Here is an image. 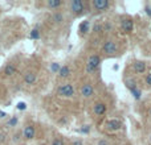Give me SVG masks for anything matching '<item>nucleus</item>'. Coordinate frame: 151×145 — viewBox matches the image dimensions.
I'll return each mask as SVG.
<instances>
[{"instance_id": "obj_1", "label": "nucleus", "mask_w": 151, "mask_h": 145, "mask_svg": "<svg viewBox=\"0 0 151 145\" xmlns=\"http://www.w3.org/2000/svg\"><path fill=\"white\" fill-rule=\"evenodd\" d=\"M125 50L123 41H121L118 37L107 36L102 40L101 48H99V54L102 58H114L118 55H122V52Z\"/></svg>"}, {"instance_id": "obj_2", "label": "nucleus", "mask_w": 151, "mask_h": 145, "mask_svg": "<svg viewBox=\"0 0 151 145\" xmlns=\"http://www.w3.org/2000/svg\"><path fill=\"white\" fill-rule=\"evenodd\" d=\"M104 61V58L101 57L98 52H93L89 53L85 58V63H83V68H85V74L86 75H94L98 72V70L101 69V63Z\"/></svg>"}, {"instance_id": "obj_3", "label": "nucleus", "mask_w": 151, "mask_h": 145, "mask_svg": "<svg viewBox=\"0 0 151 145\" xmlns=\"http://www.w3.org/2000/svg\"><path fill=\"white\" fill-rule=\"evenodd\" d=\"M68 12L74 18L82 17L90 12V3L86 0H72L68 3Z\"/></svg>"}, {"instance_id": "obj_4", "label": "nucleus", "mask_w": 151, "mask_h": 145, "mask_svg": "<svg viewBox=\"0 0 151 145\" xmlns=\"http://www.w3.org/2000/svg\"><path fill=\"white\" fill-rule=\"evenodd\" d=\"M56 94L64 99H73L77 94V88L72 82H61L56 87Z\"/></svg>"}, {"instance_id": "obj_5", "label": "nucleus", "mask_w": 151, "mask_h": 145, "mask_svg": "<svg viewBox=\"0 0 151 145\" xmlns=\"http://www.w3.org/2000/svg\"><path fill=\"white\" fill-rule=\"evenodd\" d=\"M123 82H125V86L127 87V90L131 92L133 98L135 99V100H141L142 99V88H141V86H139L138 79L131 74L130 77H125Z\"/></svg>"}, {"instance_id": "obj_6", "label": "nucleus", "mask_w": 151, "mask_h": 145, "mask_svg": "<svg viewBox=\"0 0 151 145\" xmlns=\"http://www.w3.org/2000/svg\"><path fill=\"white\" fill-rule=\"evenodd\" d=\"M96 92H97L96 86L89 79L83 80L80 85V88H78V94H80V96L83 100H90V99H93L94 96H96Z\"/></svg>"}, {"instance_id": "obj_7", "label": "nucleus", "mask_w": 151, "mask_h": 145, "mask_svg": "<svg viewBox=\"0 0 151 145\" xmlns=\"http://www.w3.org/2000/svg\"><path fill=\"white\" fill-rule=\"evenodd\" d=\"M118 29L122 34H131L134 32V17L130 15H121L118 17Z\"/></svg>"}, {"instance_id": "obj_8", "label": "nucleus", "mask_w": 151, "mask_h": 145, "mask_svg": "<svg viewBox=\"0 0 151 145\" xmlns=\"http://www.w3.org/2000/svg\"><path fill=\"white\" fill-rule=\"evenodd\" d=\"M89 3H90V11H93V13L96 15L107 12L113 7V1H109V0H91Z\"/></svg>"}, {"instance_id": "obj_9", "label": "nucleus", "mask_w": 151, "mask_h": 145, "mask_svg": "<svg viewBox=\"0 0 151 145\" xmlns=\"http://www.w3.org/2000/svg\"><path fill=\"white\" fill-rule=\"evenodd\" d=\"M130 66H131V72H133L134 77H143L149 71V66H147L146 61L134 60Z\"/></svg>"}, {"instance_id": "obj_10", "label": "nucleus", "mask_w": 151, "mask_h": 145, "mask_svg": "<svg viewBox=\"0 0 151 145\" xmlns=\"http://www.w3.org/2000/svg\"><path fill=\"white\" fill-rule=\"evenodd\" d=\"M107 108L109 107H107L106 102L102 100V99H96L93 106H91V112L96 117H104L107 114Z\"/></svg>"}, {"instance_id": "obj_11", "label": "nucleus", "mask_w": 151, "mask_h": 145, "mask_svg": "<svg viewBox=\"0 0 151 145\" xmlns=\"http://www.w3.org/2000/svg\"><path fill=\"white\" fill-rule=\"evenodd\" d=\"M105 131L106 132H110V133H113V132H118V131H121V128H122V122H121L119 119H109V120H106L105 122Z\"/></svg>"}, {"instance_id": "obj_12", "label": "nucleus", "mask_w": 151, "mask_h": 145, "mask_svg": "<svg viewBox=\"0 0 151 145\" xmlns=\"http://www.w3.org/2000/svg\"><path fill=\"white\" fill-rule=\"evenodd\" d=\"M72 74H73V69L68 63V65L60 66V70L57 71V78L60 80H63V82H68V79L72 77Z\"/></svg>"}, {"instance_id": "obj_13", "label": "nucleus", "mask_w": 151, "mask_h": 145, "mask_svg": "<svg viewBox=\"0 0 151 145\" xmlns=\"http://www.w3.org/2000/svg\"><path fill=\"white\" fill-rule=\"evenodd\" d=\"M50 21H52L55 25H63L66 21V16L63 11H55L50 15Z\"/></svg>"}, {"instance_id": "obj_14", "label": "nucleus", "mask_w": 151, "mask_h": 145, "mask_svg": "<svg viewBox=\"0 0 151 145\" xmlns=\"http://www.w3.org/2000/svg\"><path fill=\"white\" fill-rule=\"evenodd\" d=\"M44 5H45V8L55 12V11H60L65 5V1H63V0H47L44 3Z\"/></svg>"}, {"instance_id": "obj_15", "label": "nucleus", "mask_w": 151, "mask_h": 145, "mask_svg": "<svg viewBox=\"0 0 151 145\" xmlns=\"http://www.w3.org/2000/svg\"><path fill=\"white\" fill-rule=\"evenodd\" d=\"M23 80H24V83H25L27 86L35 85V83L37 82V72L35 70H28L25 74H24Z\"/></svg>"}, {"instance_id": "obj_16", "label": "nucleus", "mask_w": 151, "mask_h": 145, "mask_svg": "<svg viewBox=\"0 0 151 145\" xmlns=\"http://www.w3.org/2000/svg\"><path fill=\"white\" fill-rule=\"evenodd\" d=\"M90 21L89 20H83L81 21V24L78 25V34H80V37H82V38H85L86 36L89 34V32H90Z\"/></svg>"}, {"instance_id": "obj_17", "label": "nucleus", "mask_w": 151, "mask_h": 145, "mask_svg": "<svg viewBox=\"0 0 151 145\" xmlns=\"http://www.w3.org/2000/svg\"><path fill=\"white\" fill-rule=\"evenodd\" d=\"M35 136H36V128L32 124H27L23 129V137L25 140H32Z\"/></svg>"}, {"instance_id": "obj_18", "label": "nucleus", "mask_w": 151, "mask_h": 145, "mask_svg": "<svg viewBox=\"0 0 151 145\" xmlns=\"http://www.w3.org/2000/svg\"><path fill=\"white\" fill-rule=\"evenodd\" d=\"M16 70H17V68H16L15 63L9 62V63H7V65H5V68H4V70H3V72H4L5 77H12V75L16 72Z\"/></svg>"}, {"instance_id": "obj_19", "label": "nucleus", "mask_w": 151, "mask_h": 145, "mask_svg": "<svg viewBox=\"0 0 151 145\" xmlns=\"http://www.w3.org/2000/svg\"><path fill=\"white\" fill-rule=\"evenodd\" d=\"M143 80H145V85L149 88H151V70H149L143 75Z\"/></svg>"}, {"instance_id": "obj_20", "label": "nucleus", "mask_w": 151, "mask_h": 145, "mask_svg": "<svg viewBox=\"0 0 151 145\" xmlns=\"http://www.w3.org/2000/svg\"><path fill=\"white\" fill-rule=\"evenodd\" d=\"M49 145H65V141H64V139L63 137H55L53 139V141H52V144H49Z\"/></svg>"}, {"instance_id": "obj_21", "label": "nucleus", "mask_w": 151, "mask_h": 145, "mask_svg": "<svg viewBox=\"0 0 151 145\" xmlns=\"http://www.w3.org/2000/svg\"><path fill=\"white\" fill-rule=\"evenodd\" d=\"M145 13H146L149 17H151V3H146V4H145Z\"/></svg>"}, {"instance_id": "obj_22", "label": "nucleus", "mask_w": 151, "mask_h": 145, "mask_svg": "<svg viewBox=\"0 0 151 145\" xmlns=\"http://www.w3.org/2000/svg\"><path fill=\"white\" fill-rule=\"evenodd\" d=\"M40 37V31L39 29H33L31 32V38H39Z\"/></svg>"}, {"instance_id": "obj_23", "label": "nucleus", "mask_w": 151, "mask_h": 145, "mask_svg": "<svg viewBox=\"0 0 151 145\" xmlns=\"http://www.w3.org/2000/svg\"><path fill=\"white\" fill-rule=\"evenodd\" d=\"M97 145H110V143L106 139H99V140L97 141Z\"/></svg>"}, {"instance_id": "obj_24", "label": "nucleus", "mask_w": 151, "mask_h": 145, "mask_svg": "<svg viewBox=\"0 0 151 145\" xmlns=\"http://www.w3.org/2000/svg\"><path fill=\"white\" fill-rule=\"evenodd\" d=\"M16 124H17V119H16V117H12V119L8 122V127H15Z\"/></svg>"}, {"instance_id": "obj_25", "label": "nucleus", "mask_w": 151, "mask_h": 145, "mask_svg": "<svg viewBox=\"0 0 151 145\" xmlns=\"http://www.w3.org/2000/svg\"><path fill=\"white\" fill-rule=\"evenodd\" d=\"M70 145H85V144H83L82 140H78V139H76V140L70 141Z\"/></svg>"}, {"instance_id": "obj_26", "label": "nucleus", "mask_w": 151, "mask_h": 145, "mask_svg": "<svg viewBox=\"0 0 151 145\" xmlns=\"http://www.w3.org/2000/svg\"><path fill=\"white\" fill-rule=\"evenodd\" d=\"M17 108H19V109H25V108H27L25 103H19V104H17Z\"/></svg>"}, {"instance_id": "obj_27", "label": "nucleus", "mask_w": 151, "mask_h": 145, "mask_svg": "<svg viewBox=\"0 0 151 145\" xmlns=\"http://www.w3.org/2000/svg\"><path fill=\"white\" fill-rule=\"evenodd\" d=\"M5 141V135L4 133H0V143H4Z\"/></svg>"}, {"instance_id": "obj_28", "label": "nucleus", "mask_w": 151, "mask_h": 145, "mask_svg": "<svg viewBox=\"0 0 151 145\" xmlns=\"http://www.w3.org/2000/svg\"><path fill=\"white\" fill-rule=\"evenodd\" d=\"M147 117H149V119L151 120V106L149 107V108H147Z\"/></svg>"}, {"instance_id": "obj_29", "label": "nucleus", "mask_w": 151, "mask_h": 145, "mask_svg": "<svg viewBox=\"0 0 151 145\" xmlns=\"http://www.w3.org/2000/svg\"><path fill=\"white\" fill-rule=\"evenodd\" d=\"M5 116V114H3V112H0V117H4Z\"/></svg>"}, {"instance_id": "obj_30", "label": "nucleus", "mask_w": 151, "mask_h": 145, "mask_svg": "<svg viewBox=\"0 0 151 145\" xmlns=\"http://www.w3.org/2000/svg\"><path fill=\"white\" fill-rule=\"evenodd\" d=\"M150 31H151V25H150Z\"/></svg>"}]
</instances>
